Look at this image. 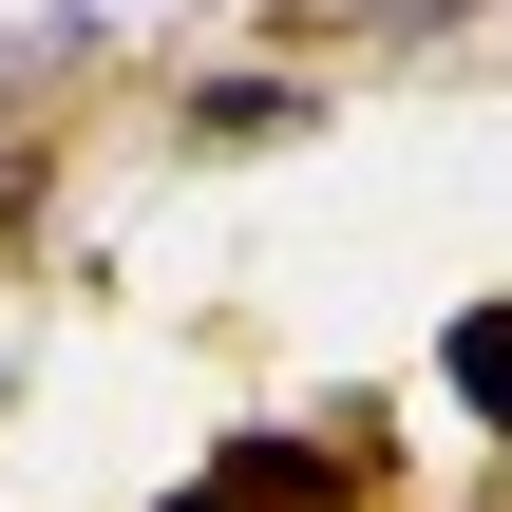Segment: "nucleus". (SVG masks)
Listing matches in <instances>:
<instances>
[{"label": "nucleus", "mask_w": 512, "mask_h": 512, "mask_svg": "<svg viewBox=\"0 0 512 512\" xmlns=\"http://www.w3.org/2000/svg\"><path fill=\"white\" fill-rule=\"evenodd\" d=\"M456 399L512 437V304H475V323H456Z\"/></svg>", "instance_id": "1"}, {"label": "nucleus", "mask_w": 512, "mask_h": 512, "mask_svg": "<svg viewBox=\"0 0 512 512\" xmlns=\"http://www.w3.org/2000/svg\"><path fill=\"white\" fill-rule=\"evenodd\" d=\"M171 512H247V494H228V475H209V494H171Z\"/></svg>", "instance_id": "2"}]
</instances>
